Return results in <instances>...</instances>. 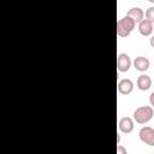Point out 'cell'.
<instances>
[{
    "instance_id": "obj_1",
    "label": "cell",
    "mask_w": 154,
    "mask_h": 154,
    "mask_svg": "<svg viewBox=\"0 0 154 154\" xmlns=\"http://www.w3.org/2000/svg\"><path fill=\"white\" fill-rule=\"evenodd\" d=\"M135 20L130 18L129 16H125L124 18H120L117 22V34L120 37H126L131 34V31L135 29Z\"/></svg>"
},
{
    "instance_id": "obj_2",
    "label": "cell",
    "mask_w": 154,
    "mask_h": 154,
    "mask_svg": "<svg viewBox=\"0 0 154 154\" xmlns=\"http://www.w3.org/2000/svg\"><path fill=\"white\" fill-rule=\"evenodd\" d=\"M154 111L150 106H141L135 109L134 112V119L138 124H146L153 118Z\"/></svg>"
},
{
    "instance_id": "obj_3",
    "label": "cell",
    "mask_w": 154,
    "mask_h": 154,
    "mask_svg": "<svg viewBox=\"0 0 154 154\" xmlns=\"http://www.w3.org/2000/svg\"><path fill=\"white\" fill-rule=\"evenodd\" d=\"M140 140L147 146H154V129L150 126H144L138 132Z\"/></svg>"
},
{
    "instance_id": "obj_4",
    "label": "cell",
    "mask_w": 154,
    "mask_h": 154,
    "mask_svg": "<svg viewBox=\"0 0 154 154\" xmlns=\"http://www.w3.org/2000/svg\"><path fill=\"white\" fill-rule=\"evenodd\" d=\"M131 66V60H130V57L125 53H120L117 58V67L120 72H126L129 71Z\"/></svg>"
},
{
    "instance_id": "obj_5",
    "label": "cell",
    "mask_w": 154,
    "mask_h": 154,
    "mask_svg": "<svg viewBox=\"0 0 154 154\" xmlns=\"http://www.w3.org/2000/svg\"><path fill=\"white\" fill-rule=\"evenodd\" d=\"M134 89V82L129 78L120 79L118 82V91L123 95H129Z\"/></svg>"
},
{
    "instance_id": "obj_6",
    "label": "cell",
    "mask_w": 154,
    "mask_h": 154,
    "mask_svg": "<svg viewBox=\"0 0 154 154\" xmlns=\"http://www.w3.org/2000/svg\"><path fill=\"white\" fill-rule=\"evenodd\" d=\"M118 128L123 134H130L134 130V120L130 117H123L118 123Z\"/></svg>"
},
{
    "instance_id": "obj_7",
    "label": "cell",
    "mask_w": 154,
    "mask_h": 154,
    "mask_svg": "<svg viewBox=\"0 0 154 154\" xmlns=\"http://www.w3.org/2000/svg\"><path fill=\"white\" fill-rule=\"evenodd\" d=\"M138 31L142 36H149L153 32V23L148 19H142L138 23Z\"/></svg>"
},
{
    "instance_id": "obj_8",
    "label": "cell",
    "mask_w": 154,
    "mask_h": 154,
    "mask_svg": "<svg viewBox=\"0 0 154 154\" xmlns=\"http://www.w3.org/2000/svg\"><path fill=\"white\" fill-rule=\"evenodd\" d=\"M134 66L136 67V70H138L141 72H144V71H147L149 69L150 63L146 57H137L134 60Z\"/></svg>"
},
{
    "instance_id": "obj_9",
    "label": "cell",
    "mask_w": 154,
    "mask_h": 154,
    "mask_svg": "<svg viewBox=\"0 0 154 154\" xmlns=\"http://www.w3.org/2000/svg\"><path fill=\"white\" fill-rule=\"evenodd\" d=\"M136 84H137V87H138L140 90L146 91V90H148L152 87V79L147 75H141V76H138Z\"/></svg>"
},
{
    "instance_id": "obj_10",
    "label": "cell",
    "mask_w": 154,
    "mask_h": 154,
    "mask_svg": "<svg viewBox=\"0 0 154 154\" xmlns=\"http://www.w3.org/2000/svg\"><path fill=\"white\" fill-rule=\"evenodd\" d=\"M130 18H132L135 20V23H140L143 18H144V12L140 8V7H132L128 11V14Z\"/></svg>"
},
{
    "instance_id": "obj_11",
    "label": "cell",
    "mask_w": 154,
    "mask_h": 154,
    "mask_svg": "<svg viewBox=\"0 0 154 154\" xmlns=\"http://www.w3.org/2000/svg\"><path fill=\"white\" fill-rule=\"evenodd\" d=\"M144 16H146V19H148L152 23H154V6L148 7L147 11H146V13H144Z\"/></svg>"
},
{
    "instance_id": "obj_12",
    "label": "cell",
    "mask_w": 154,
    "mask_h": 154,
    "mask_svg": "<svg viewBox=\"0 0 154 154\" xmlns=\"http://www.w3.org/2000/svg\"><path fill=\"white\" fill-rule=\"evenodd\" d=\"M117 154H126V149L123 148L122 146H118L117 147Z\"/></svg>"
},
{
    "instance_id": "obj_13",
    "label": "cell",
    "mask_w": 154,
    "mask_h": 154,
    "mask_svg": "<svg viewBox=\"0 0 154 154\" xmlns=\"http://www.w3.org/2000/svg\"><path fill=\"white\" fill-rule=\"evenodd\" d=\"M149 102H150V105H152V107L154 108V91L149 95Z\"/></svg>"
},
{
    "instance_id": "obj_14",
    "label": "cell",
    "mask_w": 154,
    "mask_h": 154,
    "mask_svg": "<svg viewBox=\"0 0 154 154\" xmlns=\"http://www.w3.org/2000/svg\"><path fill=\"white\" fill-rule=\"evenodd\" d=\"M149 45H150V46L154 48V35L150 37V40H149Z\"/></svg>"
},
{
    "instance_id": "obj_15",
    "label": "cell",
    "mask_w": 154,
    "mask_h": 154,
    "mask_svg": "<svg viewBox=\"0 0 154 154\" xmlns=\"http://www.w3.org/2000/svg\"><path fill=\"white\" fill-rule=\"evenodd\" d=\"M149 2H152V4H154V0H148Z\"/></svg>"
}]
</instances>
